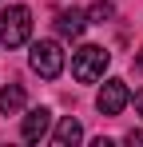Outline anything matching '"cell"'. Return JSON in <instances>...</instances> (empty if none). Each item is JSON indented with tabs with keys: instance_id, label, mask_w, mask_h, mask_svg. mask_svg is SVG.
I'll use <instances>...</instances> for the list:
<instances>
[{
	"instance_id": "6da1fadb",
	"label": "cell",
	"mask_w": 143,
	"mask_h": 147,
	"mask_svg": "<svg viewBox=\"0 0 143 147\" xmlns=\"http://www.w3.org/2000/svg\"><path fill=\"white\" fill-rule=\"evenodd\" d=\"M111 64V52L99 48V44H84V48L72 56V76L80 80V84H95L99 76H103V68Z\"/></svg>"
},
{
	"instance_id": "7a4b0ae2",
	"label": "cell",
	"mask_w": 143,
	"mask_h": 147,
	"mask_svg": "<svg viewBox=\"0 0 143 147\" xmlns=\"http://www.w3.org/2000/svg\"><path fill=\"white\" fill-rule=\"evenodd\" d=\"M28 36H32V12L24 4H12L0 16V44L4 48H20V44H28Z\"/></svg>"
},
{
	"instance_id": "3957f363",
	"label": "cell",
	"mask_w": 143,
	"mask_h": 147,
	"mask_svg": "<svg viewBox=\"0 0 143 147\" xmlns=\"http://www.w3.org/2000/svg\"><path fill=\"white\" fill-rule=\"evenodd\" d=\"M28 64H32V72L40 76V80H56V76L64 72V52H60L56 40H36Z\"/></svg>"
},
{
	"instance_id": "277c9868",
	"label": "cell",
	"mask_w": 143,
	"mask_h": 147,
	"mask_svg": "<svg viewBox=\"0 0 143 147\" xmlns=\"http://www.w3.org/2000/svg\"><path fill=\"white\" fill-rule=\"evenodd\" d=\"M127 99H131L127 84H123V80H107V84L99 88V96H95V107H99L103 115H119V111L127 107Z\"/></svg>"
},
{
	"instance_id": "5b68a950",
	"label": "cell",
	"mask_w": 143,
	"mask_h": 147,
	"mask_svg": "<svg viewBox=\"0 0 143 147\" xmlns=\"http://www.w3.org/2000/svg\"><path fill=\"white\" fill-rule=\"evenodd\" d=\"M48 127H52V111H48V107H32V111H28V115H24V139H28V143H40V139H44L48 135Z\"/></svg>"
},
{
	"instance_id": "8992f818",
	"label": "cell",
	"mask_w": 143,
	"mask_h": 147,
	"mask_svg": "<svg viewBox=\"0 0 143 147\" xmlns=\"http://www.w3.org/2000/svg\"><path fill=\"white\" fill-rule=\"evenodd\" d=\"M84 28H88V16H84V12H76V8L56 16V32H60L64 40H80V36H84Z\"/></svg>"
},
{
	"instance_id": "52a82bcc",
	"label": "cell",
	"mask_w": 143,
	"mask_h": 147,
	"mask_svg": "<svg viewBox=\"0 0 143 147\" xmlns=\"http://www.w3.org/2000/svg\"><path fill=\"white\" fill-rule=\"evenodd\" d=\"M60 147H72V143H80L84 139V123L76 119V115H64L60 119V127H56V135H52Z\"/></svg>"
},
{
	"instance_id": "ba28073f",
	"label": "cell",
	"mask_w": 143,
	"mask_h": 147,
	"mask_svg": "<svg viewBox=\"0 0 143 147\" xmlns=\"http://www.w3.org/2000/svg\"><path fill=\"white\" fill-rule=\"evenodd\" d=\"M24 84H8V88H0V115H16L24 107Z\"/></svg>"
},
{
	"instance_id": "9c48e42d",
	"label": "cell",
	"mask_w": 143,
	"mask_h": 147,
	"mask_svg": "<svg viewBox=\"0 0 143 147\" xmlns=\"http://www.w3.org/2000/svg\"><path fill=\"white\" fill-rule=\"evenodd\" d=\"M111 16H115V4H111V0H95L92 12H88L92 24H103V20H111Z\"/></svg>"
},
{
	"instance_id": "30bf717a",
	"label": "cell",
	"mask_w": 143,
	"mask_h": 147,
	"mask_svg": "<svg viewBox=\"0 0 143 147\" xmlns=\"http://www.w3.org/2000/svg\"><path fill=\"white\" fill-rule=\"evenodd\" d=\"M127 143H143V131H127Z\"/></svg>"
},
{
	"instance_id": "8fae6325",
	"label": "cell",
	"mask_w": 143,
	"mask_h": 147,
	"mask_svg": "<svg viewBox=\"0 0 143 147\" xmlns=\"http://www.w3.org/2000/svg\"><path fill=\"white\" fill-rule=\"evenodd\" d=\"M135 111H139V115H143V88H139V92H135Z\"/></svg>"
},
{
	"instance_id": "7c38bea8",
	"label": "cell",
	"mask_w": 143,
	"mask_h": 147,
	"mask_svg": "<svg viewBox=\"0 0 143 147\" xmlns=\"http://www.w3.org/2000/svg\"><path fill=\"white\" fill-rule=\"evenodd\" d=\"M135 72H143V48L135 52Z\"/></svg>"
}]
</instances>
